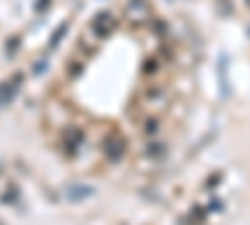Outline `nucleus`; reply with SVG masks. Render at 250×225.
Here are the masks:
<instances>
[{
  "label": "nucleus",
  "mask_w": 250,
  "mask_h": 225,
  "mask_svg": "<svg viewBox=\"0 0 250 225\" xmlns=\"http://www.w3.org/2000/svg\"><path fill=\"white\" fill-rule=\"evenodd\" d=\"M113 25H115V20H113V15H110V13H98V15H95V20H93V30H95V35H98V38L110 35Z\"/></svg>",
  "instance_id": "nucleus-1"
},
{
  "label": "nucleus",
  "mask_w": 250,
  "mask_h": 225,
  "mask_svg": "<svg viewBox=\"0 0 250 225\" xmlns=\"http://www.w3.org/2000/svg\"><path fill=\"white\" fill-rule=\"evenodd\" d=\"M93 193H95L93 185H85V183H75V185L68 188V200H70V203H80V200L90 198Z\"/></svg>",
  "instance_id": "nucleus-2"
},
{
  "label": "nucleus",
  "mask_w": 250,
  "mask_h": 225,
  "mask_svg": "<svg viewBox=\"0 0 250 225\" xmlns=\"http://www.w3.org/2000/svg\"><path fill=\"white\" fill-rule=\"evenodd\" d=\"M20 80H23V78H20V75H15V80H13V83H3V85H0V108H3L5 103H10V100H13V95L18 93Z\"/></svg>",
  "instance_id": "nucleus-3"
},
{
  "label": "nucleus",
  "mask_w": 250,
  "mask_h": 225,
  "mask_svg": "<svg viewBox=\"0 0 250 225\" xmlns=\"http://www.w3.org/2000/svg\"><path fill=\"white\" fill-rule=\"evenodd\" d=\"M123 150H125V143H123L118 135H113V138L105 143V153H108L110 160H120V158H123Z\"/></svg>",
  "instance_id": "nucleus-4"
},
{
  "label": "nucleus",
  "mask_w": 250,
  "mask_h": 225,
  "mask_svg": "<svg viewBox=\"0 0 250 225\" xmlns=\"http://www.w3.org/2000/svg\"><path fill=\"white\" fill-rule=\"evenodd\" d=\"M65 28H68V25H65V23H62V25H60V28L55 30V35H53V40H50V48H55V45L60 43V38H62V35H65Z\"/></svg>",
  "instance_id": "nucleus-5"
},
{
  "label": "nucleus",
  "mask_w": 250,
  "mask_h": 225,
  "mask_svg": "<svg viewBox=\"0 0 250 225\" xmlns=\"http://www.w3.org/2000/svg\"><path fill=\"white\" fill-rule=\"evenodd\" d=\"M48 3H50V0H38V10H45Z\"/></svg>",
  "instance_id": "nucleus-6"
},
{
  "label": "nucleus",
  "mask_w": 250,
  "mask_h": 225,
  "mask_svg": "<svg viewBox=\"0 0 250 225\" xmlns=\"http://www.w3.org/2000/svg\"><path fill=\"white\" fill-rule=\"evenodd\" d=\"M155 130H158V128H155V120H150V123H148V133H155Z\"/></svg>",
  "instance_id": "nucleus-7"
}]
</instances>
